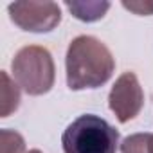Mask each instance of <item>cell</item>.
Returning a JSON list of instances; mask_svg holds the SVG:
<instances>
[{
    "label": "cell",
    "mask_w": 153,
    "mask_h": 153,
    "mask_svg": "<svg viewBox=\"0 0 153 153\" xmlns=\"http://www.w3.org/2000/svg\"><path fill=\"white\" fill-rule=\"evenodd\" d=\"M67 85L70 90H87L105 85L115 70L110 49L97 38L81 34L67 49Z\"/></svg>",
    "instance_id": "1"
},
{
    "label": "cell",
    "mask_w": 153,
    "mask_h": 153,
    "mask_svg": "<svg viewBox=\"0 0 153 153\" xmlns=\"http://www.w3.org/2000/svg\"><path fill=\"white\" fill-rule=\"evenodd\" d=\"M117 144L119 131L92 114L74 119L61 135L63 153H115Z\"/></svg>",
    "instance_id": "2"
},
{
    "label": "cell",
    "mask_w": 153,
    "mask_h": 153,
    "mask_svg": "<svg viewBox=\"0 0 153 153\" xmlns=\"http://www.w3.org/2000/svg\"><path fill=\"white\" fill-rule=\"evenodd\" d=\"M13 76L18 87L29 96H43L54 87L56 68L52 56L40 45H27L13 58Z\"/></svg>",
    "instance_id": "3"
},
{
    "label": "cell",
    "mask_w": 153,
    "mask_h": 153,
    "mask_svg": "<svg viewBox=\"0 0 153 153\" xmlns=\"http://www.w3.org/2000/svg\"><path fill=\"white\" fill-rule=\"evenodd\" d=\"M7 9L11 22L29 33H51L61 22V9L56 2H15Z\"/></svg>",
    "instance_id": "4"
},
{
    "label": "cell",
    "mask_w": 153,
    "mask_h": 153,
    "mask_svg": "<svg viewBox=\"0 0 153 153\" xmlns=\"http://www.w3.org/2000/svg\"><path fill=\"white\" fill-rule=\"evenodd\" d=\"M108 106L119 123H128L140 114L144 106V92L135 72H124L117 78L108 96Z\"/></svg>",
    "instance_id": "5"
},
{
    "label": "cell",
    "mask_w": 153,
    "mask_h": 153,
    "mask_svg": "<svg viewBox=\"0 0 153 153\" xmlns=\"http://www.w3.org/2000/svg\"><path fill=\"white\" fill-rule=\"evenodd\" d=\"M67 9L81 22H96L101 20L106 11L110 9V2H99V0H87V2H65Z\"/></svg>",
    "instance_id": "6"
},
{
    "label": "cell",
    "mask_w": 153,
    "mask_h": 153,
    "mask_svg": "<svg viewBox=\"0 0 153 153\" xmlns=\"http://www.w3.org/2000/svg\"><path fill=\"white\" fill-rule=\"evenodd\" d=\"M2 117H9L20 105V88L18 83H15L7 72H2Z\"/></svg>",
    "instance_id": "7"
},
{
    "label": "cell",
    "mask_w": 153,
    "mask_h": 153,
    "mask_svg": "<svg viewBox=\"0 0 153 153\" xmlns=\"http://www.w3.org/2000/svg\"><path fill=\"white\" fill-rule=\"evenodd\" d=\"M121 153H153V133H133L121 144Z\"/></svg>",
    "instance_id": "8"
},
{
    "label": "cell",
    "mask_w": 153,
    "mask_h": 153,
    "mask_svg": "<svg viewBox=\"0 0 153 153\" xmlns=\"http://www.w3.org/2000/svg\"><path fill=\"white\" fill-rule=\"evenodd\" d=\"M0 140H2V153H25V140L18 131L2 130Z\"/></svg>",
    "instance_id": "9"
},
{
    "label": "cell",
    "mask_w": 153,
    "mask_h": 153,
    "mask_svg": "<svg viewBox=\"0 0 153 153\" xmlns=\"http://www.w3.org/2000/svg\"><path fill=\"white\" fill-rule=\"evenodd\" d=\"M123 7L135 13V15H153V0H131V2H128V0H124L123 2Z\"/></svg>",
    "instance_id": "10"
},
{
    "label": "cell",
    "mask_w": 153,
    "mask_h": 153,
    "mask_svg": "<svg viewBox=\"0 0 153 153\" xmlns=\"http://www.w3.org/2000/svg\"><path fill=\"white\" fill-rule=\"evenodd\" d=\"M29 153H42V151H40V149H31Z\"/></svg>",
    "instance_id": "11"
}]
</instances>
